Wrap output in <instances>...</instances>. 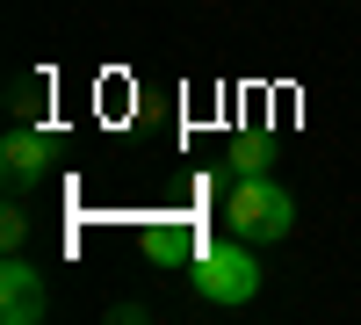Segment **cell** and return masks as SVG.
I'll return each instance as SVG.
<instances>
[{
  "mask_svg": "<svg viewBox=\"0 0 361 325\" xmlns=\"http://www.w3.org/2000/svg\"><path fill=\"white\" fill-rule=\"evenodd\" d=\"M188 289L202 304H217V311H246L253 297H260V260H253V246L238 239H209L195 260H188Z\"/></svg>",
  "mask_w": 361,
  "mask_h": 325,
  "instance_id": "cell-2",
  "label": "cell"
},
{
  "mask_svg": "<svg viewBox=\"0 0 361 325\" xmlns=\"http://www.w3.org/2000/svg\"><path fill=\"white\" fill-rule=\"evenodd\" d=\"M238 173H275V137H267V130H246V137L231 145V159H224V188L238 181Z\"/></svg>",
  "mask_w": 361,
  "mask_h": 325,
  "instance_id": "cell-6",
  "label": "cell"
},
{
  "mask_svg": "<svg viewBox=\"0 0 361 325\" xmlns=\"http://www.w3.org/2000/svg\"><path fill=\"white\" fill-rule=\"evenodd\" d=\"M51 159H58V145L44 137V123H15L8 137H0V173H8V188L15 195H29L51 173Z\"/></svg>",
  "mask_w": 361,
  "mask_h": 325,
  "instance_id": "cell-4",
  "label": "cell"
},
{
  "mask_svg": "<svg viewBox=\"0 0 361 325\" xmlns=\"http://www.w3.org/2000/svg\"><path fill=\"white\" fill-rule=\"evenodd\" d=\"M29 231H37V217L22 210V195H8V210H0V246L22 253V246H29Z\"/></svg>",
  "mask_w": 361,
  "mask_h": 325,
  "instance_id": "cell-8",
  "label": "cell"
},
{
  "mask_svg": "<svg viewBox=\"0 0 361 325\" xmlns=\"http://www.w3.org/2000/svg\"><path fill=\"white\" fill-rule=\"evenodd\" d=\"M224 231H238L246 246H282L296 231V195L275 173H238L224 188Z\"/></svg>",
  "mask_w": 361,
  "mask_h": 325,
  "instance_id": "cell-1",
  "label": "cell"
},
{
  "mask_svg": "<svg viewBox=\"0 0 361 325\" xmlns=\"http://www.w3.org/2000/svg\"><path fill=\"white\" fill-rule=\"evenodd\" d=\"M44 109H51V80L44 73H15L8 80V116L15 123H44Z\"/></svg>",
  "mask_w": 361,
  "mask_h": 325,
  "instance_id": "cell-7",
  "label": "cell"
},
{
  "mask_svg": "<svg viewBox=\"0 0 361 325\" xmlns=\"http://www.w3.org/2000/svg\"><path fill=\"white\" fill-rule=\"evenodd\" d=\"M51 311V282L29 253H8L0 260V325H44Z\"/></svg>",
  "mask_w": 361,
  "mask_h": 325,
  "instance_id": "cell-3",
  "label": "cell"
},
{
  "mask_svg": "<svg viewBox=\"0 0 361 325\" xmlns=\"http://www.w3.org/2000/svg\"><path fill=\"white\" fill-rule=\"evenodd\" d=\"M145 318H152V311H145L137 297H123V304H109V325H145Z\"/></svg>",
  "mask_w": 361,
  "mask_h": 325,
  "instance_id": "cell-9",
  "label": "cell"
},
{
  "mask_svg": "<svg viewBox=\"0 0 361 325\" xmlns=\"http://www.w3.org/2000/svg\"><path fill=\"white\" fill-rule=\"evenodd\" d=\"M202 246H209V239H195V217H152V224L137 231L145 268H188Z\"/></svg>",
  "mask_w": 361,
  "mask_h": 325,
  "instance_id": "cell-5",
  "label": "cell"
}]
</instances>
